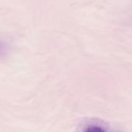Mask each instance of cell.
I'll return each instance as SVG.
<instances>
[{
	"label": "cell",
	"instance_id": "obj_1",
	"mask_svg": "<svg viewBox=\"0 0 132 132\" xmlns=\"http://www.w3.org/2000/svg\"><path fill=\"white\" fill-rule=\"evenodd\" d=\"M84 132H107V130L102 125L97 124H90L84 128Z\"/></svg>",
	"mask_w": 132,
	"mask_h": 132
},
{
	"label": "cell",
	"instance_id": "obj_2",
	"mask_svg": "<svg viewBox=\"0 0 132 132\" xmlns=\"http://www.w3.org/2000/svg\"><path fill=\"white\" fill-rule=\"evenodd\" d=\"M9 49V48L7 43L2 39H0V60L8 55Z\"/></svg>",
	"mask_w": 132,
	"mask_h": 132
}]
</instances>
